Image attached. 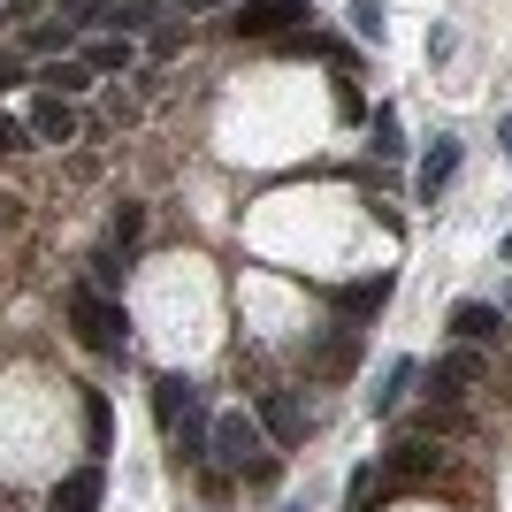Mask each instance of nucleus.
Returning <instances> with one entry per match:
<instances>
[{
	"label": "nucleus",
	"instance_id": "obj_1",
	"mask_svg": "<svg viewBox=\"0 0 512 512\" xmlns=\"http://www.w3.org/2000/svg\"><path fill=\"white\" fill-rule=\"evenodd\" d=\"M207 451H214V467H222V474H253V482L276 474L268 436H260L253 413H214V421H207Z\"/></svg>",
	"mask_w": 512,
	"mask_h": 512
},
{
	"label": "nucleus",
	"instance_id": "obj_2",
	"mask_svg": "<svg viewBox=\"0 0 512 512\" xmlns=\"http://www.w3.org/2000/svg\"><path fill=\"white\" fill-rule=\"evenodd\" d=\"M153 413H161V428H169L176 459H199V451H207V413H199V383L192 375H161V383H153Z\"/></svg>",
	"mask_w": 512,
	"mask_h": 512
},
{
	"label": "nucleus",
	"instance_id": "obj_3",
	"mask_svg": "<svg viewBox=\"0 0 512 512\" xmlns=\"http://www.w3.org/2000/svg\"><path fill=\"white\" fill-rule=\"evenodd\" d=\"M69 321H77V344H85V352H123L130 344V314L115 299H107V291H69Z\"/></svg>",
	"mask_w": 512,
	"mask_h": 512
},
{
	"label": "nucleus",
	"instance_id": "obj_4",
	"mask_svg": "<svg viewBox=\"0 0 512 512\" xmlns=\"http://www.w3.org/2000/svg\"><path fill=\"white\" fill-rule=\"evenodd\" d=\"M291 23H314V8H306V0H237L230 8L237 39H283Z\"/></svg>",
	"mask_w": 512,
	"mask_h": 512
},
{
	"label": "nucleus",
	"instance_id": "obj_5",
	"mask_svg": "<svg viewBox=\"0 0 512 512\" xmlns=\"http://www.w3.org/2000/svg\"><path fill=\"white\" fill-rule=\"evenodd\" d=\"M474 383H482V352H474V344H459V352H444V360L428 367V390H436L444 406H459Z\"/></svg>",
	"mask_w": 512,
	"mask_h": 512
},
{
	"label": "nucleus",
	"instance_id": "obj_6",
	"mask_svg": "<svg viewBox=\"0 0 512 512\" xmlns=\"http://www.w3.org/2000/svg\"><path fill=\"white\" fill-rule=\"evenodd\" d=\"M451 176H459V138H428V161H421V176H413L421 207H436V199H444Z\"/></svg>",
	"mask_w": 512,
	"mask_h": 512
},
{
	"label": "nucleus",
	"instance_id": "obj_7",
	"mask_svg": "<svg viewBox=\"0 0 512 512\" xmlns=\"http://www.w3.org/2000/svg\"><path fill=\"white\" fill-rule=\"evenodd\" d=\"M253 421H260V436H276V444H299V436H306V413H299V398H291V390H268Z\"/></svg>",
	"mask_w": 512,
	"mask_h": 512
},
{
	"label": "nucleus",
	"instance_id": "obj_8",
	"mask_svg": "<svg viewBox=\"0 0 512 512\" xmlns=\"http://www.w3.org/2000/svg\"><path fill=\"white\" fill-rule=\"evenodd\" d=\"M100 497H107V474L100 467H77V474L54 482V512H100Z\"/></svg>",
	"mask_w": 512,
	"mask_h": 512
},
{
	"label": "nucleus",
	"instance_id": "obj_9",
	"mask_svg": "<svg viewBox=\"0 0 512 512\" xmlns=\"http://www.w3.org/2000/svg\"><path fill=\"white\" fill-rule=\"evenodd\" d=\"M497 329H505V314H497V306H482V299L451 306V337H459V344H490Z\"/></svg>",
	"mask_w": 512,
	"mask_h": 512
},
{
	"label": "nucleus",
	"instance_id": "obj_10",
	"mask_svg": "<svg viewBox=\"0 0 512 512\" xmlns=\"http://www.w3.org/2000/svg\"><path fill=\"white\" fill-rule=\"evenodd\" d=\"M413 375H421L413 360H390V367H383V383L367 390V413H375V421H390V413H398V398L413 390Z\"/></svg>",
	"mask_w": 512,
	"mask_h": 512
},
{
	"label": "nucleus",
	"instance_id": "obj_11",
	"mask_svg": "<svg viewBox=\"0 0 512 512\" xmlns=\"http://www.w3.org/2000/svg\"><path fill=\"white\" fill-rule=\"evenodd\" d=\"M69 130H77V107L54 100V92H39V100H31V138H54V146H62Z\"/></svg>",
	"mask_w": 512,
	"mask_h": 512
},
{
	"label": "nucleus",
	"instance_id": "obj_12",
	"mask_svg": "<svg viewBox=\"0 0 512 512\" xmlns=\"http://www.w3.org/2000/svg\"><path fill=\"white\" fill-rule=\"evenodd\" d=\"M352 352H360V329H337V337L314 352V375H352Z\"/></svg>",
	"mask_w": 512,
	"mask_h": 512
},
{
	"label": "nucleus",
	"instance_id": "obj_13",
	"mask_svg": "<svg viewBox=\"0 0 512 512\" xmlns=\"http://www.w3.org/2000/svg\"><path fill=\"white\" fill-rule=\"evenodd\" d=\"M383 299H390V276H367V283H352V291H344V314H375Z\"/></svg>",
	"mask_w": 512,
	"mask_h": 512
},
{
	"label": "nucleus",
	"instance_id": "obj_14",
	"mask_svg": "<svg viewBox=\"0 0 512 512\" xmlns=\"http://www.w3.org/2000/svg\"><path fill=\"white\" fill-rule=\"evenodd\" d=\"M428 467H436V451H421V444L390 451V482H413V474H428Z\"/></svg>",
	"mask_w": 512,
	"mask_h": 512
},
{
	"label": "nucleus",
	"instance_id": "obj_15",
	"mask_svg": "<svg viewBox=\"0 0 512 512\" xmlns=\"http://www.w3.org/2000/svg\"><path fill=\"white\" fill-rule=\"evenodd\" d=\"M39 85L54 92V100H69V92H77V85H92V69H85V62H54V69H46V77H39Z\"/></svg>",
	"mask_w": 512,
	"mask_h": 512
},
{
	"label": "nucleus",
	"instance_id": "obj_16",
	"mask_svg": "<svg viewBox=\"0 0 512 512\" xmlns=\"http://www.w3.org/2000/svg\"><path fill=\"white\" fill-rule=\"evenodd\" d=\"M123 62H130V39H100V46L85 54V69H92V77H107V69H123Z\"/></svg>",
	"mask_w": 512,
	"mask_h": 512
},
{
	"label": "nucleus",
	"instance_id": "obj_17",
	"mask_svg": "<svg viewBox=\"0 0 512 512\" xmlns=\"http://www.w3.org/2000/svg\"><path fill=\"white\" fill-rule=\"evenodd\" d=\"M352 31H360L367 46H383V8H375V0H360V8H352Z\"/></svg>",
	"mask_w": 512,
	"mask_h": 512
},
{
	"label": "nucleus",
	"instance_id": "obj_18",
	"mask_svg": "<svg viewBox=\"0 0 512 512\" xmlns=\"http://www.w3.org/2000/svg\"><path fill=\"white\" fill-rule=\"evenodd\" d=\"M138 230H146V214H138V207H115V230H107V245H130Z\"/></svg>",
	"mask_w": 512,
	"mask_h": 512
},
{
	"label": "nucleus",
	"instance_id": "obj_19",
	"mask_svg": "<svg viewBox=\"0 0 512 512\" xmlns=\"http://www.w3.org/2000/svg\"><path fill=\"white\" fill-rule=\"evenodd\" d=\"M85 436H92V451H107V398L85 406Z\"/></svg>",
	"mask_w": 512,
	"mask_h": 512
},
{
	"label": "nucleus",
	"instance_id": "obj_20",
	"mask_svg": "<svg viewBox=\"0 0 512 512\" xmlns=\"http://www.w3.org/2000/svg\"><path fill=\"white\" fill-rule=\"evenodd\" d=\"M375 138H383V146H375V153H398V115H390V107H383V115H375Z\"/></svg>",
	"mask_w": 512,
	"mask_h": 512
},
{
	"label": "nucleus",
	"instance_id": "obj_21",
	"mask_svg": "<svg viewBox=\"0 0 512 512\" xmlns=\"http://www.w3.org/2000/svg\"><path fill=\"white\" fill-rule=\"evenodd\" d=\"M16 138H23V130L8 123V115H0V153H16Z\"/></svg>",
	"mask_w": 512,
	"mask_h": 512
},
{
	"label": "nucleus",
	"instance_id": "obj_22",
	"mask_svg": "<svg viewBox=\"0 0 512 512\" xmlns=\"http://www.w3.org/2000/svg\"><path fill=\"white\" fill-rule=\"evenodd\" d=\"M497 146H505V161H512V115H505V123H497Z\"/></svg>",
	"mask_w": 512,
	"mask_h": 512
},
{
	"label": "nucleus",
	"instance_id": "obj_23",
	"mask_svg": "<svg viewBox=\"0 0 512 512\" xmlns=\"http://www.w3.org/2000/svg\"><path fill=\"white\" fill-rule=\"evenodd\" d=\"M505 260H512V237H505Z\"/></svg>",
	"mask_w": 512,
	"mask_h": 512
}]
</instances>
